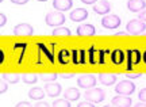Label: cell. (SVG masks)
Here are the masks:
<instances>
[{"label": "cell", "instance_id": "obj_1", "mask_svg": "<svg viewBox=\"0 0 146 107\" xmlns=\"http://www.w3.org/2000/svg\"><path fill=\"white\" fill-rule=\"evenodd\" d=\"M45 22H46L47 26L60 27V26H62L64 22H65V15H64L62 12H60V11H52V12H49L46 15Z\"/></svg>", "mask_w": 146, "mask_h": 107}, {"label": "cell", "instance_id": "obj_2", "mask_svg": "<svg viewBox=\"0 0 146 107\" xmlns=\"http://www.w3.org/2000/svg\"><path fill=\"white\" fill-rule=\"evenodd\" d=\"M126 30L129 34L131 35H139V34H143L146 30V25L145 22L139 21V19H131L127 26H126Z\"/></svg>", "mask_w": 146, "mask_h": 107}, {"label": "cell", "instance_id": "obj_3", "mask_svg": "<svg viewBox=\"0 0 146 107\" xmlns=\"http://www.w3.org/2000/svg\"><path fill=\"white\" fill-rule=\"evenodd\" d=\"M115 91L118 92L119 95L129 96V95H131V94H134V91H135V84H134L131 80H122L116 84Z\"/></svg>", "mask_w": 146, "mask_h": 107}, {"label": "cell", "instance_id": "obj_4", "mask_svg": "<svg viewBox=\"0 0 146 107\" xmlns=\"http://www.w3.org/2000/svg\"><path fill=\"white\" fill-rule=\"evenodd\" d=\"M104 92L102 91L100 88H89L85 91L84 94V98H85V100H88V102H92V103H100L104 100Z\"/></svg>", "mask_w": 146, "mask_h": 107}, {"label": "cell", "instance_id": "obj_5", "mask_svg": "<svg viewBox=\"0 0 146 107\" xmlns=\"http://www.w3.org/2000/svg\"><path fill=\"white\" fill-rule=\"evenodd\" d=\"M102 26L106 29H110V30L118 29L120 26V18L118 15H114V14L104 15V18L102 19Z\"/></svg>", "mask_w": 146, "mask_h": 107}, {"label": "cell", "instance_id": "obj_6", "mask_svg": "<svg viewBox=\"0 0 146 107\" xmlns=\"http://www.w3.org/2000/svg\"><path fill=\"white\" fill-rule=\"evenodd\" d=\"M77 86L81 87V88H85V90H89V88H94L96 86V77L92 75H83L77 79Z\"/></svg>", "mask_w": 146, "mask_h": 107}, {"label": "cell", "instance_id": "obj_7", "mask_svg": "<svg viewBox=\"0 0 146 107\" xmlns=\"http://www.w3.org/2000/svg\"><path fill=\"white\" fill-rule=\"evenodd\" d=\"M14 34L19 35V37H25V35H33L34 34V29L31 25L29 23H19L18 26L14 27Z\"/></svg>", "mask_w": 146, "mask_h": 107}, {"label": "cell", "instance_id": "obj_8", "mask_svg": "<svg viewBox=\"0 0 146 107\" xmlns=\"http://www.w3.org/2000/svg\"><path fill=\"white\" fill-rule=\"evenodd\" d=\"M110 11H111V4L107 0H100L94 4V12L98 15H108Z\"/></svg>", "mask_w": 146, "mask_h": 107}, {"label": "cell", "instance_id": "obj_9", "mask_svg": "<svg viewBox=\"0 0 146 107\" xmlns=\"http://www.w3.org/2000/svg\"><path fill=\"white\" fill-rule=\"evenodd\" d=\"M126 56H127V69L129 70L131 69V66H134V65L138 64L142 58L141 53H139L138 50H131V49L127 52Z\"/></svg>", "mask_w": 146, "mask_h": 107}, {"label": "cell", "instance_id": "obj_10", "mask_svg": "<svg viewBox=\"0 0 146 107\" xmlns=\"http://www.w3.org/2000/svg\"><path fill=\"white\" fill-rule=\"evenodd\" d=\"M61 91H62V88H61V86H60L58 83H54V81H52V83H46L45 92H46L47 96L57 98L58 95L61 94Z\"/></svg>", "mask_w": 146, "mask_h": 107}, {"label": "cell", "instance_id": "obj_11", "mask_svg": "<svg viewBox=\"0 0 146 107\" xmlns=\"http://www.w3.org/2000/svg\"><path fill=\"white\" fill-rule=\"evenodd\" d=\"M88 18V11L85 8H76L69 14V19L73 22H83Z\"/></svg>", "mask_w": 146, "mask_h": 107}, {"label": "cell", "instance_id": "obj_12", "mask_svg": "<svg viewBox=\"0 0 146 107\" xmlns=\"http://www.w3.org/2000/svg\"><path fill=\"white\" fill-rule=\"evenodd\" d=\"M76 33H77V35H80V37H89V35H95L96 30H95L94 25L85 23V25H80V26L77 27Z\"/></svg>", "mask_w": 146, "mask_h": 107}, {"label": "cell", "instance_id": "obj_13", "mask_svg": "<svg viewBox=\"0 0 146 107\" xmlns=\"http://www.w3.org/2000/svg\"><path fill=\"white\" fill-rule=\"evenodd\" d=\"M127 8L131 12H141V11L146 10V3L145 0H129Z\"/></svg>", "mask_w": 146, "mask_h": 107}, {"label": "cell", "instance_id": "obj_14", "mask_svg": "<svg viewBox=\"0 0 146 107\" xmlns=\"http://www.w3.org/2000/svg\"><path fill=\"white\" fill-rule=\"evenodd\" d=\"M131 98L125 96V95H118V96L112 98L111 104H114L115 107H130L131 106Z\"/></svg>", "mask_w": 146, "mask_h": 107}, {"label": "cell", "instance_id": "obj_15", "mask_svg": "<svg viewBox=\"0 0 146 107\" xmlns=\"http://www.w3.org/2000/svg\"><path fill=\"white\" fill-rule=\"evenodd\" d=\"M73 0H53V7L56 8V11H68L72 8Z\"/></svg>", "mask_w": 146, "mask_h": 107}, {"label": "cell", "instance_id": "obj_16", "mask_svg": "<svg viewBox=\"0 0 146 107\" xmlns=\"http://www.w3.org/2000/svg\"><path fill=\"white\" fill-rule=\"evenodd\" d=\"M29 98L31 100H42L45 98V90H42L39 87H33L29 91Z\"/></svg>", "mask_w": 146, "mask_h": 107}, {"label": "cell", "instance_id": "obj_17", "mask_svg": "<svg viewBox=\"0 0 146 107\" xmlns=\"http://www.w3.org/2000/svg\"><path fill=\"white\" fill-rule=\"evenodd\" d=\"M116 76L112 75V73H100L99 75V81L103 84V86H111L116 81Z\"/></svg>", "mask_w": 146, "mask_h": 107}, {"label": "cell", "instance_id": "obj_18", "mask_svg": "<svg viewBox=\"0 0 146 107\" xmlns=\"http://www.w3.org/2000/svg\"><path fill=\"white\" fill-rule=\"evenodd\" d=\"M64 98L68 99L69 102L78 100V98H80V91H78L77 88H68L66 91L64 92Z\"/></svg>", "mask_w": 146, "mask_h": 107}, {"label": "cell", "instance_id": "obj_19", "mask_svg": "<svg viewBox=\"0 0 146 107\" xmlns=\"http://www.w3.org/2000/svg\"><path fill=\"white\" fill-rule=\"evenodd\" d=\"M123 60H125V53H123L120 49H116V50L112 52V54H111V61H112L115 65L122 64Z\"/></svg>", "mask_w": 146, "mask_h": 107}, {"label": "cell", "instance_id": "obj_20", "mask_svg": "<svg viewBox=\"0 0 146 107\" xmlns=\"http://www.w3.org/2000/svg\"><path fill=\"white\" fill-rule=\"evenodd\" d=\"M52 34L54 35V37H61V35H64V37H69L70 35V30H69L68 27H54V30L52 31Z\"/></svg>", "mask_w": 146, "mask_h": 107}, {"label": "cell", "instance_id": "obj_21", "mask_svg": "<svg viewBox=\"0 0 146 107\" xmlns=\"http://www.w3.org/2000/svg\"><path fill=\"white\" fill-rule=\"evenodd\" d=\"M1 79H4V80L8 81V83H18V81L21 80V76L15 75V73H3V75H1Z\"/></svg>", "mask_w": 146, "mask_h": 107}, {"label": "cell", "instance_id": "obj_22", "mask_svg": "<svg viewBox=\"0 0 146 107\" xmlns=\"http://www.w3.org/2000/svg\"><path fill=\"white\" fill-rule=\"evenodd\" d=\"M22 80L25 81L26 84H35L36 80H38V76L34 75V73H27V75H23Z\"/></svg>", "mask_w": 146, "mask_h": 107}, {"label": "cell", "instance_id": "obj_23", "mask_svg": "<svg viewBox=\"0 0 146 107\" xmlns=\"http://www.w3.org/2000/svg\"><path fill=\"white\" fill-rule=\"evenodd\" d=\"M57 73H45V75H41V80H43L45 83H52L57 80Z\"/></svg>", "mask_w": 146, "mask_h": 107}, {"label": "cell", "instance_id": "obj_24", "mask_svg": "<svg viewBox=\"0 0 146 107\" xmlns=\"http://www.w3.org/2000/svg\"><path fill=\"white\" fill-rule=\"evenodd\" d=\"M58 61L61 64H68L69 62V52L68 50H61L58 54Z\"/></svg>", "mask_w": 146, "mask_h": 107}, {"label": "cell", "instance_id": "obj_25", "mask_svg": "<svg viewBox=\"0 0 146 107\" xmlns=\"http://www.w3.org/2000/svg\"><path fill=\"white\" fill-rule=\"evenodd\" d=\"M52 107H70V102H69L68 99H57V100H54L53 102V106Z\"/></svg>", "mask_w": 146, "mask_h": 107}, {"label": "cell", "instance_id": "obj_26", "mask_svg": "<svg viewBox=\"0 0 146 107\" xmlns=\"http://www.w3.org/2000/svg\"><path fill=\"white\" fill-rule=\"evenodd\" d=\"M8 81H5L4 79H1V83H0V94L3 95V94H5L7 92V90H8V84H7Z\"/></svg>", "mask_w": 146, "mask_h": 107}, {"label": "cell", "instance_id": "obj_27", "mask_svg": "<svg viewBox=\"0 0 146 107\" xmlns=\"http://www.w3.org/2000/svg\"><path fill=\"white\" fill-rule=\"evenodd\" d=\"M138 99H139L141 102L146 103V88H142L141 91H139V94H138Z\"/></svg>", "mask_w": 146, "mask_h": 107}, {"label": "cell", "instance_id": "obj_28", "mask_svg": "<svg viewBox=\"0 0 146 107\" xmlns=\"http://www.w3.org/2000/svg\"><path fill=\"white\" fill-rule=\"evenodd\" d=\"M77 107H95V104L92 102H88V100H85V102H80L78 103Z\"/></svg>", "mask_w": 146, "mask_h": 107}, {"label": "cell", "instance_id": "obj_29", "mask_svg": "<svg viewBox=\"0 0 146 107\" xmlns=\"http://www.w3.org/2000/svg\"><path fill=\"white\" fill-rule=\"evenodd\" d=\"M5 23H7V16L1 12V14H0V27L3 29V26H4Z\"/></svg>", "mask_w": 146, "mask_h": 107}, {"label": "cell", "instance_id": "obj_30", "mask_svg": "<svg viewBox=\"0 0 146 107\" xmlns=\"http://www.w3.org/2000/svg\"><path fill=\"white\" fill-rule=\"evenodd\" d=\"M138 19H139V21H142V22H146V10H143V11H141V12H139Z\"/></svg>", "mask_w": 146, "mask_h": 107}, {"label": "cell", "instance_id": "obj_31", "mask_svg": "<svg viewBox=\"0 0 146 107\" xmlns=\"http://www.w3.org/2000/svg\"><path fill=\"white\" fill-rule=\"evenodd\" d=\"M15 107H33L30 102H19Z\"/></svg>", "mask_w": 146, "mask_h": 107}, {"label": "cell", "instance_id": "obj_32", "mask_svg": "<svg viewBox=\"0 0 146 107\" xmlns=\"http://www.w3.org/2000/svg\"><path fill=\"white\" fill-rule=\"evenodd\" d=\"M34 107H50V106H49L46 102H38V103H35Z\"/></svg>", "mask_w": 146, "mask_h": 107}, {"label": "cell", "instance_id": "obj_33", "mask_svg": "<svg viewBox=\"0 0 146 107\" xmlns=\"http://www.w3.org/2000/svg\"><path fill=\"white\" fill-rule=\"evenodd\" d=\"M14 4H26L29 0H11Z\"/></svg>", "mask_w": 146, "mask_h": 107}, {"label": "cell", "instance_id": "obj_34", "mask_svg": "<svg viewBox=\"0 0 146 107\" xmlns=\"http://www.w3.org/2000/svg\"><path fill=\"white\" fill-rule=\"evenodd\" d=\"M139 76H142V73H131V75H129L127 77H129V79H138Z\"/></svg>", "mask_w": 146, "mask_h": 107}, {"label": "cell", "instance_id": "obj_35", "mask_svg": "<svg viewBox=\"0 0 146 107\" xmlns=\"http://www.w3.org/2000/svg\"><path fill=\"white\" fill-rule=\"evenodd\" d=\"M60 77H62V79H70V77H73V73H62Z\"/></svg>", "mask_w": 146, "mask_h": 107}, {"label": "cell", "instance_id": "obj_36", "mask_svg": "<svg viewBox=\"0 0 146 107\" xmlns=\"http://www.w3.org/2000/svg\"><path fill=\"white\" fill-rule=\"evenodd\" d=\"M81 1H83L84 4H95L98 0H81Z\"/></svg>", "mask_w": 146, "mask_h": 107}, {"label": "cell", "instance_id": "obj_37", "mask_svg": "<svg viewBox=\"0 0 146 107\" xmlns=\"http://www.w3.org/2000/svg\"><path fill=\"white\" fill-rule=\"evenodd\" d=\"M134 107H146V103H143V102H139V103H137Z\"/></svg>", "mask_w": 146, "mask_h": 107}, {"label": "cell", "instance_id": "obj_38", "mask_svg": "<svg viewBox=\"0 0 146 107\" xmlns=\"http://www.w3.org/2000/svg\"><path fill=\"white\" fill-rule=\"evenodd\" d=\"M0 54H1V56H0V61L3 62V60H4V53H3V50L0 52Z\"/></svg>", "mask_w": 146, "mask_h": 107}, {"label": "cell", "instance_id": "obj_39", "mask_svg": "<svg viewBox=\"0 0 146 107\" xmlns=\"http://www.w3.org/2000/svg\"><path fill=\"white\" fill-rule=\"evenodd\" d=\"M143 62H145V64H146V52H145V53H143Z\"/></svg>", "mask_w": 146, "mask_h": 107}, {"label": "cell", "instance_id": "obj_40", "mask_svg": "<svg viewBox=\"0 0 146 107\" xmlns=\"http://www.w3.org/2000/svg\"><path fill=\"white\" fill-rule=\"evenodd\" d=\"M103 107H115L114 104H106V106H103Z\"/></svg>", "mask_w": 146, "mask_h": 107}, {"label": "cell", "instance_id": "obj_41", "mask_svg": "<svg viewBox=\"0 0 146 107\" xmlns=\"http://www.w3.org/2000/svg\"><path fill=\"white\" fill-rule=\"evenodd\" d=\"M38 1H47V0H38Z\"/></svg>", "mask_w": 146, "mask_h": 107}, {"label": "cell", "instance_id": "obj_42", "mask_svg": "<svg viewBox=\"0 0 146 107\" xmlns=\"http://www.w3.org/2000/svg\"><path fill=\"white\" fill-rule=\"evenodd\" d=\"M1 1H3V0H1Z\"/></svg>", "mask_w": 146, "mask_h": 107}]
</instances>
